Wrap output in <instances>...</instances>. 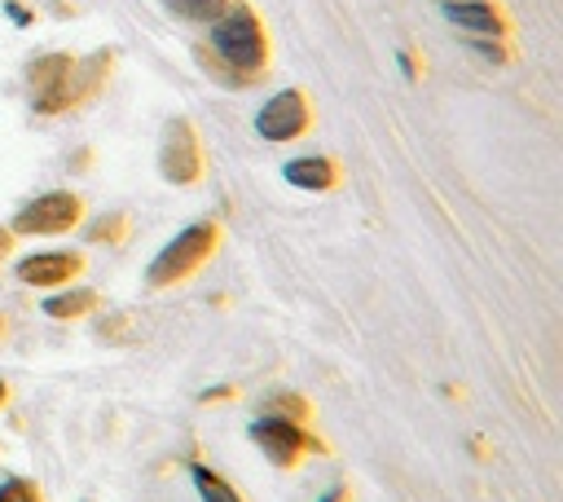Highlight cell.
<instances>
[{"mask_svg": "<svg viewBox=\"0 0 563 502\" xmlns=\"http://www.w3.org/2000/svg\"><path fill=\"white\" fill-rule=\"evenodd\" d=\"M88 238H92V242H101V238H106V242H119V238H123V216H110V220H97V225L88 229Z\"/></svg>", "mask_w": 563, "mask_h": 502, "instance_id": "2e32d148", "label": "cell"}, {"mask_svg": "<svg viewBox=\"0 0 563 502\" xmlns=\"http://www.w3.org/2000/svg\"><path fill=\"white\" fill-rule=\"evenodd\" d=\"M198 62L224 79V84H255L260 70L268 66V35H264V22L246 9V4H233L224 18L211 22V35L207 44L198 48Z\"/></svg>", "mask_w": 563, "mask_h": 502, "instance_id": "6da1fadb", "label": "cell"}, {"mask_svg": "<svg viewBox=\"0 0 563 502\" xmlns=\"http://www.w3.org/2000/svg\"><path fill=\"white\" fill-rule=\"evenodd\" d=\"M4 396H9V388H4V379H0V405H4Z\"/></svg>", "mask_w": 563, "mask_h": 502, "instance_id": "603a6c76", "label": "cell"}, {"mask_svg": "<svg viewBox=\"0 0 563 502\" xmlns=\"http://www.w3.org/2000/svg\"><path fill=\"white\" fill-rule=\"evenodd\" d=\"M440 13L453 22V26H466L475 35H501L506 22L497 13L493 0H440Z\"/></svg>", "mask_w": 563, "mask_h": 502, "instance_id": "9c48e42d", "label": "cell"}, {"mask_svg": "<svg viewBox=\"0 0 563 502\" xmlns=\"http://www.w3.org/2000/svg\"><path fill=\"white\" fill-rule=\"evenodd\" d=\"M216 242H220V225L216 220H198V225H185L154 260H150V269H145V282L150 286H172V282H180V277H189L211 251H216Z\"/></svg>", "mask_w": 563, "mask_h": 502, "instance_id": "7a4b0ae2", "label": "cell"}, {"mask_svg": "<svg viewBox=\"0 0 563 502\" xmlns=\"http://www.w3.org/2000/svg\"><path fill=\"white\" fill-rule=\"evenodd\" d=\"M158 172L167 185H194L202 176V145L189 119H172L158 141Z\"/></svg>", "mask_w": 563, "mask_h": 502, "instance_id": "277c9868", "label": "cell"}, {"mask_svg": "<svg viewBox=\"0 0 563 502\" xmlns=\"http://www.w3.org/2000/svg\"><path fill=\"white\" fill-rule=\"evenodd\" d=\"M396 66H400V75H405V79H413V75H418V66H413V57H409V53H396Z\"/></svg>", "mask_w": 563, "mask_h": 502, "instance_id": "d6986e66", "label": "cell"}, {"mask_svg": "<svg viewBox=\"0 0 563 502\" xmlns=\"http://www.w3.org/2000/svg\"><path fill=\"white\" fill-rule=\"evenodd\" d=\"M246 436L260 445V454H264L273 467H295V458H299L303 449H321L295 418H282V414H260V418L246 427Z\"/></svg>", "mask_w": 563, "mask_h": 502, "instance_id": "8992f818", "label": "cell"}, {"mask_svg": "<svg viewBox=\"0 0 563 502\" xmlns=\"http://www.w3.org/2000/svg\"><path fill=\"white\" fill-rule=\"evenodd\" d=\"M282 181H290L295 189H312V194H325L339 185V167L325 159V154H299L282 167Z\"/></svg>", "mask_w": 563, "mask_h": 502, "instance_id": "30bf717a", "label": "cell"}, {"mask_svg": "<svg viewBox=\"0 0 563 502\" xmlns=\"http://www.w3.org/2000/svg\"><path fill=\"white\" fill-rule=\"evenodd\" d=\"M163 9L185 18V22H216L233 9V0H163Z\"/></svg>", "mask_w": 563, "mask_h": 502, "instance_id": "7c38bea8", "label": "cell"}, {"mask_svg": "<svg viewBox=\"0 0 563 502\" xmlns=\"http://www.w3.org/2000/svg\"><path fill=\"white\" fill-rule=\"evenodd\" d=\"M264 414H282V418L303 423V418H308V405H303L299 396H290V392H273V396H268V405H264Z\"/></svg>", "mask_w": 563, "mask_h": 502, "instance_id": "5bb4252c", "label": "cell"}, {"mask_svg": "<svg viewBox=\"0 0 563 502\" xmlns=\"http://www.w3.org/2000/svg\"><path fill=\"white\" fill-rule=\"evenodd\" d=\"M343 498H347V493H343V484H334V489H330L321 502H343Z\"/></svg>", "mask_w": 563, "mask_h": 502, "instance_id": "44dd1931", "label": "cell"}, {"mask_svg": "<svg viewBox=\"0 0 563 502\" xmlns=\"http://www.w3.org/2000/svg\"><path fill=\"white\" fill-rule=\"evenodd\" d=\"M31 79V106L40 114L75 110V57L70 53H44L26 66Z\"/></svg>", "mask_w": 563, "mask_h": 502, "instance_id": "3957f363", "label": "cell"}, {"mask_svg": "<svg viewBox=\"0 0 563 502\" xmlns=\"http://www.w3.org/2000/svg\"><path fill=\"white\" fill-rule=\"evenodd\" d=\"M224 396H233V388H207L202 392V401H224Z\"/></svg>", "mask_w": 563, "mask_h": 502, "instance_id": "ffe728a7", "label": "cell"}, {"mask_svg": "<svg viewBox=\"0 0 563 502\" xmlns=\"http://www.w3.org/2000/svg\"><path fill=\"white\" fill-rule=\"evenodd\" d=\"M92 304H97V295L79 286V291H57V295H44V304H40V308H44L48 317H57V321H75V317H84Z\"/></svg>", "mask_w": 563, "mask_h": 502, "instance_id": "8fae6325", "label": "cell"}, {"mask_svg": "<svg viewBox=\"0 0 563 502\" xmlns=\"http://www.w3.org/2000/svg\"><path fill=\"white\" fill-rule=\"evenodd\" d=\"M79 211H84L79 194L53 189V194H40V198H31V203L18 207L13 233H31V238H35V233H66V229L79 225Z\"/></svg>", "mask_w": 563, "mask_h": 502, "instance_id": "5b68a950", "label": "cell"}, {"mask_svg": "<svg viewBox=\"0 0 563 502\" xmlns=\"http://www.w3.org/2000/svg\"><path fill=\"white\" fill-rule=\"evenodd\" d=\"M466 44H471L479 57H488V62H506V48H501L497 40H466Z\"/></svg>", "mask_w": 563, "mask_h": 502, "instance_id": "e0dca14e", "label": "cell"}, {"mask_svg": "<svg viewBox=\"0 0 563 502\" xmlns=\"http://www.w3.org/2000/svg\"><path fill=\"white\" fill-rule=\"evenodd\" d=\"M79 269H84V255H79V251H35V255H22L13 273H18V282H26V286H62V282H70Z\"/></svg>", "mask_w": 563, "mask_h": 502, "instance_id": "ba28073f", "label": "cell"}, {"mask_svg": "<svg viewBox=\"0 0 563 502\" xmlns=\"http://www.w3.org/2000/svg\"><path fill=\"white\" fill-rule=\"evenodd\" d=\"M0 502H40V489L26 476H9L0 480Z\"/></svg>", "mask_w": 563, "mask_h": 502, "instance_id": "9a60e30c", "label": "cell"}, {"mask_svg": "<svg viewBox=\"0 0 563 502\" xmlns=\"http://www.w3.org/2000/svg\"><path fill=\"white\" fill-rule=\"evenodd\" d=\"M9 18H13L18 26H26V22H31V13L22 9V0H9Z\"/></svg>", "mask_w": 563, "mask_h": 502, "instance_id": "ac0fdd59", "label": "cell"}, {"mask_svg": "<svg viewBox=\"0 0 563 502\" xmlns=\"http://www.w3.org/2000/svg\"><path fill=\"white\" fill-rule=\"evenodd\" d=\"M0 335H4V317H0Z\"/></svg>", "mask_w": 563, "mask_h": 502, "instance_id": "cb8c5ba5", "label": "cell"}, {"mask_svg": "<svg viewBox=\"0 0 563 502\" xmlns=\"http://www.w3.org/2000/svg\"><path fill=\"white\" fill-rule=\"evenodd\" d=\"M4 247H9V233H4V229H0V255H4Z\"/></svg>", "mask_w": 563, "mask_h": 502, "instance_id": "7402d4cb", "label": "cell"}, {"mask_svg": "<svg viewBox=\"0 0 563 502\" xmlns=\"http://www.w3.org/2000/svg\"><path fill=\"white\" fill-rule=\"evenodd\" d=\"M189 476H194V489H198V498H202V502H242V498L229 489V480H220L207 462H194V467H189Z\"/></svg>", "mask_w": 563, "mask_h": 502, "instance_id": "4fadbf2b", "label": "cell"}, {"mask_svg": "<svg viewBox=\"0 0 563 502\" xmlns=\"http://www.w3.org/2000/svg\"><path fill=\"white\" fill-rule=\"evenodd\" d=\"M308 119H312L308 97H303L299 88H282V92H273V97L255 110V132H260L264 141H295V137L308 132Z\"/></svg>", "mask_w": 563, "mask_h": 502, "instance_id": "52a82bcc", "label": "cell"}]
</instances>
